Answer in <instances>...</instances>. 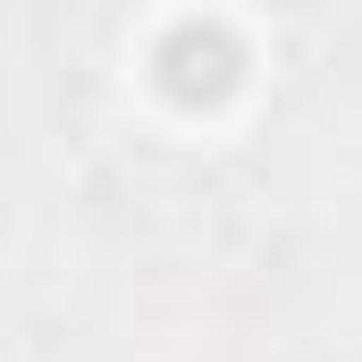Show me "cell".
<instances>
[{"label":"cell","mask_w":362,"mask_h":362,"mask_svg":"<svg viewBox=\"0 0 362 362\" xmlns=\"http://www.w3.org/2000/svg\"><path fill=\"white\" fill-rule=\"evenodd\" d=\"M160 68H169V93L219 101V93L236 85V42H228L219 25H177V34L160 42Z\"/></svg>","instance_id":"obj_1"}]
</instances>
